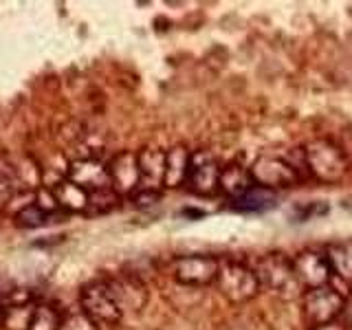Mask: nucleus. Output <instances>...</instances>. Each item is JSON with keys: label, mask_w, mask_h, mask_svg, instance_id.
Returning a JSON list of instances; mask_svg holds the SVG:
<instances>
[{"label": "nucleus", "mask_w": 352, "mask_h": 330, "mask_svg": "<svg viewBox=\"0 0 352 330\" xmlns=\"http://www.w3.org/2000/svg\"><path fill=\"white\" fill-rule=\"evenodd\" d=\"M256 278L260 282V289H269L271 293L284 297V300H293L300 295L302 284L297 280L293 260L286 258L284 253H269L258 262Z\"/></svg>", "instance_id": "obj_1"}, {"label": "nucleus", "mask_w": 352, "mask_h": 330, "mask_svg": "<svg viewBox=\"0 0 352 330\" xmlns=\"http://www.w3.org/2000/svg\"><path fill=\"white\" fill-rule=\"evenodd\" d=\"M218 291L223 297H227L234 304H245L258 295L260 282L256 278V271L247 267L245 262L238 260H223L218 264L216 282Z\"/></svg>", "instance_id": "obj_2"}, {"label": "nucleus", "mask_w": 352, "mask_h": 330, "mask_svg": "<svg viewBox=\"0 0 352 330\" xmlns=\"http://www.w3.org/2000/svg\"><path fill=\"white\" fill-rule=\"evenodd\" d=\"M304 161H306V170L313 176H317V181L322 183H337L348 172V159L344 150L326 139L313 141L311 146H306Z\"/></svg>", "instance_id": "obj_3"}, {"label": "nucleus", "mask_w": 352, "mask_h": 330, "mask_svg": "<svg viewBox=\"0 0 352 330\" xmlns=\"http://www.w3.org/2000/svg\"><path fill=\"white\" fill-rule=\"evenodd\" d=\"M80 311L88 315L95 324L115 326L124 319V311L110 289L108 280H95L82 286L80 291Z\"/></svg>", "instance_id": "obj_4"}, {"label": "nucleus", "mask_w": 352, "mask_h": 330, "mask_svg": "<svg viewBox=\"0 0 352 330\" xmlns=\"http://www.w3.org/2000/svg\"><path fill=\"white\" fill-rule=\"evenodd\" d=\"M304 317L308 319V324L313 328L335 324V319L344 313L346 308V297L344 293H339L330 284L319 286V289H308L304 293Z\"/></svg>", "instance_id": "obj_5"}, {"label": "nucleus", "mask_w": 352, "mask_h": 330, "mask_svg": "<svg viewBox=\"0 0 352 330\" xmlns=\"http://www.w3.org/2000/svg\"><path fill=\"white\" fill-rule=\"evenodd\" d=\"M220 260L203 253H192V256H179L172 262V278L192 289H201L216 282Z\"/></svg>", "instance_id": "obj_6"}, {"label": "nucleus", "mask_w": 352, "mask_h": 330, "mask_svg": "<svg viewBox=\"0 0 352 330\" xmlns=\"http://www.w3.org/2000/svg\"><path fill=\"white\" fill-rule=\"evenodd\" d=\"M251 179L262 190H286V187H293L300 181V174L289 163V159H280V157H260L253 163Z\"/></svg>", "instance_id": "obj_7"}, {"label": "nucleus", "mask_w": 352, "mask_h": 330, "mask_svg": "<svg viewBox=\"0 0 352 330\" xmlns=\"http://www.w3.org/2000/svg\"><path fill=\"white\" fill-rule=\"evenodd\" d=\"M220 163L209 152H194L185 185H190V190L198 196H214L220 190Z\"/></svg>", "instance_id": "obj_8"}, {"label": "nucleus", "mask_w": 352, "mask_h": 330, "mask_svg": "<svg viewBox=\"0 0 352 330\" xmlns=\"http://www.w3.org/2000/svg\"><path fill=\"white\" fill-rule=\"evenodd\" d=\"M108 181L110 187L119 196H132L141 187V172H139V159L137 152L124 150L117 157H113L108 165Z\"/></svg>", "instance_id": "obj_9"}, {"label": "nucleus", "mask_w": 352, "mask_h": 330, "mask_svg": "<svg viewBox=\"0 0 352 330\" xmlns=\"http://www.w3.org/2000/svg\"><path fill=\"white\" fill-rule=\"evenodd\" d=\"M293 269L297 280H300L302 289H319V286L330 284V264L326 253H319L313 249H306L302 253H297L293 258Z\"/></svg>", "instance_id": "obj_10"}, {"label": "nucleus", "mask_w": 352, "mask_h": 330, "mask_svg": "<svg viewBox=\"0 0 352 330\" xmlns=\"http://www.w3.org/2000/svg\"><path fill=\"white\" fill-rule=\"evenodd\" d=\"M66 179L84 187L86 192L102 190V187H110L108 181V168L106 163H102L95 157H82L71 161V165L66 168Z\"/></svg>", "instance_id": "obj_11"}, {"label": "nucleus", "mask_w": 352, "mask_h": 330, "mask_svg": "<svg viewBox=\"0 0 352 330\" xmlns=\"http://www.w3.org/2000/svg\"><path fill=\"white\" fill-rule=\"evenodd\" d=\"M110 289H113L117 302L124 311V317L128 313H141V308L148 304V289L139 278L128 275V278H110Z\"/></svg>", "instance_id": "obj_12"}, {"label": "nucleus", "mask_w": 352, "mask_h": 330, "mask_svg": "<svg viewBox=\"0 0 352 330\" xmlns=\"http://www.w3.org/2000/svg\"><path fill=\"white\" fill-rule=\"evenodd\" d=\"M137 159L141 172V187L143 190H159L165 174V152L159 148H143L141 152H137Z\"/></svg>", "instance_id": "obj_13"}, {"label": "nucleus", "mask_w": 352, "mask_h": 330, "mask_svg": "<svg viewBox=\"0 0 352 330\" xmlns=\"http://www.w3.org/2000/svg\"><path fill=\"white\" fill-rule=\"evenodd\" d=\"M190 159L192 152L183 146H174L165 152V174H163V187H181L187 181V172H190Z\"/></svg>", "instance_id": "obj_14"}, {"label": "nucleus", "mask_w": 352, "mask_h": 330, "mask_svg": "<svg viewBox=\"0 0 352 330\" xmlns=\"http://www.w3.org/2000/svg\"><path fill=\"white\" fill-rule=\"evenodd\" d=\"M51 192L60 209H66V212H71V214H86L88 192L84 187H80L69 179H62L51 187Z\"/></svg>", "instance_id": "obj_15"}, {"label": "nucleus", "mask_w": 352, "mask_h": 330, "mask_svg": "<svg viewBox=\"0 0 352 330\" xmlns=\"http://www.w3.org/2000/svg\"><path fill=\"white\" fill-rule=\"evenodd\" d=\"M218 187L223 190L227 196L231 198H240L242 194H247L251 187H256L251 179V172L247 168H242V165H236L231 163L227 168L220 170V183Z\"/></svg>", "instance_id": "obj_16"}, {"label": "nucleus", "mask_w": 352, "mask_h": 330, "mask_svg": "<svg viewBox=\"0 0 352 330\" xmlns=\"http://www.w3.org/2000/svg\"><path fill=\"white\" fill-rule=\"evenodd\" d=\"M326 258L330 264V271H333L337 278L352 282V238L330 247Z\"/></svg>", "instance_id": "obj_17"}, {"label": "nucleus", "mask_w": 352, "mask_h": 330, "mask_svg": "<svg viewBox=\"0 0 352 330\" xmlns=\"http://www.w3.org/2000/svg\"><path fill=\"white\" fill-rule=\"evenodd\" d=\"M273 205H275V194L256 185L240 198H234V205L231 207L238 209V212H264V209H271Z\"/></svg>", "instance_id": "obj_18"}, {"label": "nucleus", "mask_w": 352, "mask_h": 330, "mask_svg": "<svg viewBox=\"0 0 352 330\" xmlns=\"http://www.w3.org/2000/svg\"><path fill=\"white\" fill-rule=\"evenodd\" d=\"M38 304L33 302H22L14 306H5V324L3 328L7 330H27L31 324L33 311H36Z\"/></svg>", "instance_id": "obj_19"}, {"label": "nucleus", "mask_w": 352, "mask_h": 330, "mask_svg": "<svg viewBox=\"0 0 352 330\" xmlns=\"http://www.w3.org/2000/svg\"><path fill=\"white\" fill-rule=\"evenodd\" d=\"M119 205V194L113 187H102V190L88 192V207L86 214H106Z\"/></svg>", "instance_id": "obj_20"}, {"label": "nucleus", "mask_w": 352, "mask_h": 330, "mask_svg": "<svg viewBox=\"0 0 352 330\" xmlns=\"http://www.w3.org/2000/svg\"><path fill=\"white\" fill-rule=\"evenodd\" d=\"M62 322V315L55 311L49 304H38L36 311H33L31 324L27 330H58Z\"/></svg>", "instance_id": "obj_21"}, {"label": "nucleus", "mask_w": 352, "mask_h": 330, "mask_svg": "<svg viewBox=\"0 0 352 330\" xmlns=\"http://www.w3.org/2000/svg\"><path fill=\"white\" fill-rule=\"evenodd\" d=\"M49 218L51 216L44 214L36 203H29V205H25L22 209H18V214H16L14 220H16V225L22 227V229H36V227L47 225Z\"/></svg>", "instance_id": "obj_22"}, {"label": "nucleus", "mask_w": 352, "mask_h": 330, "mask_svg": "<svg viewBox=\"0 0 352 330\" xmlns=\"http://www.w3.org/2000/svg\"><path fill=\"white\" fill-rule=\"evenodd\" d=\"M58 330H99V324H95L91 317L82 311H71L62 317Z\"/></svg>", "instance_id": "obj_23"}, {"label": "nucleus", "mask_w": 352, "mask_h": 330, "mask_svg": "<svg viewBox=\"0 0 352 330\" xmlns=\"http://www.w3.org/2000/svg\"><path fill=\"white\" fill-rule=\"evenodd\" d=\"M33 194H36V196H33V203H36L40 209H42V212L44 214H55V212H58V203H55V196H53V192H51V187H38V190L36 192H33Z\"/></svg>", "instance_id": "obj_24"}, {"label": "nucleus", "mask_w": 352, "mask_h": 330, "mask_svg": "<svg viewBox=\"0 0 352 330\" xmlns=\"http://www.w3.org/2000/svg\"><path fill=\"white\" fill-rule=\"evenodd\" d=\"M130 198H132V203H135L137 207H152V205L159 203L161 192L159 190H143V187H139V190Z\"/></svg>", "instance_id": "obj_25"}, {"label": "nucleus", "mask_w": 352, "mask_h": 330, "mask_svg": "<svg viewBox=\"0 0 352 330\" xmlns=\"http://www.w3.org/2000/svg\"><path fill=\"white\" fill-rule=\"evenodd\" d=\"M16 190L14 185H11V181L7 179L5 174H0V214L5 212V209L11 205V198H14Z\"/></svg>", "instance_id": "obj_26"}, {"label": "nucleus", "mask_w": 352, "mask_h": 330, "mask_svg": "<svg viewBox=\"0 0 352 330\" xmlns=\"http://www.w3.org/2000/svg\"><path fill=\"white\" fill-rule=\"evenodd\" d=\"M315 330H344V328L337 326V324H328V326H319V328H315Z\"/></svg>", "instance_id": "obj_27"}, {"label": "nucleus", "mask_w": 352, "mask_h": 330, "mask_svg": "<svg viewBox=\"0 0 352 330\" xmlns=\"http://www.w3.org/2000/svg\"><path fill=\"white\" fill-rule=\"evenodd\" d=\"M3 324H5V308L0 304V328H3Z\"/></svg>", "instance_id": "obj_28"}]
</instances>
